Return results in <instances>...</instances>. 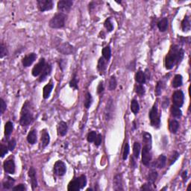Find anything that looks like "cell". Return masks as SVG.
<instances>
[{
	"label": "cell",
	"mask_w": 191,
	"mask_h": 191,
	"mask_svg": "<svg viewBox=\"0 0 191 191\" xmlns=\"http://www.w3.org/2000/svg\"><path fill=\"white\" fill-rule=\"evenodd\" d=\"M102 134H97V136H96L95 140H94V143H95L96 146H100V144L102 143Z\"/></svg>",
	"instance_id": "cell-52"
},
{
	"label": "cell",
	"mask_w": 191,
	"mask_h": 191,
	"mask_svg": "<svg viewBox=\"0 0 191 191\" xmlns=\"http://www.w3.org/2000/svg\"><path fill=\"white\" fill-rule=\"evenodd\" d=\"M129 151H130L129 144H128V143H126L124 146V150H123V158L124 160H126L128 158V154H129Z\"/></svg>",
	"instance_id": "cell-47"
},
{
	"label": "cell",
	"mask_w": 191,
	"mask_h": 191,
	"mask_svg": "<svg viewBox=\"0 0 191 191\" xmlns=\"http://www.w3.org/2000/svg\"><path fill=\"white\" fill-rule=\"evenodd\" d=\"M14 182H15V181L13 178H10V177H7V179L5 181H4V182H3V187H4V189L9 190V189L12 188V187H13Z\"/></svg>",
	"instance_id": "cell-38"
},
{
	"label": "cell",
	"mask_w": 191,
	"mask_h": 191,
	"mask_svg": "<svg viewBox=\"0 0 191 191\" xmlns=\"http://www.w3.org/2000/svg\"><path fill=\"white\" fill-rule=\"evenodd\" d=\"M182 83H183L182 76L179 74L175 75V77H174L173 79V81H172V87H173L174 88H178L182 85Z\"/></svg>",
	"instance_id": "cell-27"
},
{
	"label": "cell",
	"mask_w": 191,
	"mask_h": 191,
	"mask_svg": "<svg viewBox=\"0 0 191 191\" xmlns=\"http://www.w3.org/2000/svg\"><path fill=\"white\" fill-rule=\"evenodd\" d=\"M0 101H1V114H3V113H4V111L6 110L7 105H6L5 102L3 100V99H0Z\"/></svg>",
	"instance_id": "cell-54"
},
{
	"label": "cell",
	"mask_w": 191,
	"mask_h": 191,
	"mask_svg": "<svg viewBox=\"0 0 191 191\" xmlns=\"http://www.w3.org/2000/svg\"><path fill=\"white\" fill-rule=\"evenodd\" d=\"M68 190L69 191H79L81 190L80 185H79L78 178H75L73 181H70L68 184Z\"/></svg>",
	"instance_id": "cell-23"
},
{
	"label": "cell",
	"mask_w": 191,
	"mask_h": 191,
	"mask_svg": "<svg viewBox=\"0 0 191 191\" xmlns=\"http://www.w3.org/2000/svg\"><path fill=\"white\" fill-rule=\"evenodd\" d=\"M89 190H93V189H91V188H88V189H87V191H89Z\"/></svg>",
	"instance_id": "cell-59"
},
{
	"label": "cell",
	"mask_w": 191,
	"mask_h": 191,
	"mask_svg": "<svg viewBox=\"0 0 191 191\" xmlns=\"http://www.w3.org/2000/svg\"><path fill=\"white\" fill-rule=\"evenodd\" d=\"M59 67H61V69L62 70H64V69L66 67V61H64V59H61L60 61H59Z\"/></svg>",
	"instance_id": "cell-56"
},
{
	"label": "cell",
	"mask_w": 191,
	"mask_h": 191,
	"mask_svg": "<svg viewBox=\"0 0 191 191\" xmlns=\"http://www.w3.org/2000/svg\"><path fill=\"white\" fill-rule=\"evenodd\" d=\"M179 158V153H178V152H176V151H174L173 152H172V155L170 156V158H169V166H171V165L173 164L174 163H175V161H176L177 159Z\"/></svg>",
	"instance_id": "cell-42"
},
{
	"label": "cell",
	"mask_w": 191,
	"mask_h": 191,
	"mask_svg": "<svg viewBox=\"0 0 191 191\" xmlns=\"http://www.w3.org/2000/svg\"><path fill=\"white\" fill-rule=\"evenodd\" d=\"M37 3L38 9L41 12L52 10L54 6V3L52 0H37Z\"/></svg>",
	"instance_id": "cell-7"
},
{
	"label": "cell",
	"mask_w": 191,
	"mask_h": 191,
	"mask_svg": "<svg viewBox=\"0 0 191 191\" xmlns=\"http://www.w3.org/2000/svg\"><path fill=\"white\" fill-rule=\"evenodd\" d=\"M78 83H79V79H77V77H76V73H75L74 74H73L71 81L70 82V86L71 87V88H74V89L78 90L79 89Z\"/></svg>",
	"instance_id": "cell-40"
},
{
	"label": "cell",
	"mask_w": 191,
	"mask_h": 191,
	"mask_svg": "<svg viewBox=\"0 0 191 191\" xmlns=\"http://www.w3.org/2000/svg\"><path fill=\"white\" fill-rule=\"evenodd\" d=\"M178 128H179V123L177 120H172L169 122V129L171 133L172 134H175L178 131Z\"/></svg>",
	"instance_id": "cell-29"
},
{
	"label": "cell",
	"mask_w": 191,
	"mask_h": 191,
	"mask_svg": "<svg viewBox=\"0 0 191 191\" xmlns=\"http://www.w3.org/2000/svg\"><path fill=\"white\" fill-rule=\"evenodd\" d=\"M16 140H15V139H12V140H10V141L8 142V146H7V147H8V149L10 151H13V149H15V147H16Z\"/></svg>",
	"instance_id": "cell-50"
},
{
	"label": "cell",
	"mask_w": 191,
	"mask_h": 191,
	"mask_svg": "<svg viewBox=\"0 0 191 191\" xmlns=\"http://www.w3.org/2000/svg\"><path fill=\"white\" fill-rule=\"evenodd\" d=\"M41 144L43 147H46L50 142V137L48 131L46 129H43L41 131Z\"/></svg>",
	"instance_id": "cell-18"
},
{
	"label": "cell",
	"mask_w": 191,
	"mask_h": 191,
	"mask_svg": "<svg viewBox=\"0 0 191 191\" xmlns=\"http://www.w3.org/2000/svg\"><path fill=\"white\" fill-rule=\"evenodd\" d=\"M157 178H158V172L155 170H152L149 172V175H148V182L153 184L155 182V181H156Z\"/></svg>",
	"instance_id": "cell-33"
},
{
	"label": "cell",
	"mask_w": 191,
	"mask_h": 191,
	"mask_svg": "<svg viewBox=\"0 0 191 191\" xmlns=\"http://www.w3.org/2000/svg\"><path fill=\"white\" fill-rule=\"evenodd\" d=\"M140 144L138 142H135L134 143V146H133V154H134V157L135 158H138L140 156Z\"/></svg>",
	"instance_id": "cell-36"
},
{
	"label": "cell",
	"mask_w": 191,
	"mask_h": 191,
	"mask_svg": "<svg viewBox=\"0 0 191 191\" xmlns=\"http://www.w3.org/2000/svg\"><path fill=\"white\" fill-rule=\"evenodd\" d=\"M67 15L64 13H58L55 15L49 21V26L52 28H61L65 25V21L67 19Z\"/></svg>",
	"instance_id": "cell-3"
},
{
	"label": "cell",
	"mask_w": 191,
	"mask_h": 191,
	"mask_svg": "<svg viewBox=\"0 0 191 191\" xmlns=\"http://www.w3.org/2000/svg\"><path fill=\"white\" fill-rule=\"evenodd\" d=\"M149 119L151 125L155 128H159L160 126V115L158 114L157 105H154L152 110L149 112Z\"/></svg>",
	"instance_id": "cell-4"
},
{
	"label": "cell",
	"mask_w": 191,
	"mask_h": 191,
	"mask_svg": "<svg viewBox=\"0 0 191 191\" xmlns=\"http://www.w3.org/2000/svg\"><path fill=\"white\" fill-rule=\"evenodd\" d=\"M146 77L145 73L141 70H139L137 73L135 74V81L139 83L140 85H143L146 83Z\"/></svg>",
	"instance_id": "cell-22"
},
{
	"label": "cell",
	"mask_w": 191,
	"mask_h": 191,
	"mask_svg": "<svg viewBox=\"0 0 191 191\" xmlns=\"http://www.w3.org/2000/svg\"><path fill=\"white\" fill-rule=\"evenodd\" d=\"M143 142L144 146H147L151 149L152 148V135L149 133L144 132L143 134Z\"/></svg>",
	"instance_id": "cell-25"
},
{
	"label": "cell",
	"mask_w": 191,
	"mask_h": 191,
	"mask_svg": "<svg viewBox=\"0 0 191 191\" xmlns=\"http://www.w3.org/2000/svg\"><path fill=\"white\" fill-rule=\"evenodd\" d=\"M113 184H114V190H123V178H122V175L118 174L114 176V180H113Z\"/></svg>",
	"instance_id": "cell-15"
},
{
	"label": "cell",
	"mask_w": 191,
	"mask_h": 191,
	"mask_svg": "<svg viewBox=\"0 0 191 191\" xmlns=\"http://www.w3.org/2000/svg\"><path fill=\"white\" fill-rule=\"evenodd\" d=\"M151 149L147 146H143V151H142V163L145 166H148L152 160V154L150 152Z\"/></svg>",
	"instance_id": "cell-11"
},
{
	"label": "cell",
	"mask_w": 191,
	"mask_h": 191,
	"mask_svg": "<svg viewBox=\"0 0 191 191\" xmlns=\"http://www.w3.org/2000/svg\"><path fill=\"white\" fill-rule=\"evenodd\" d=\"M12 190L13 191H25L26 190V187H25V184H19L18 185L15 186L12 188Z\"/></svg>",
	"instance_id": "cell-49"
},
{
	"label": "cell",
	"mask_w": 191,
	"mask_h": 191,
	"mask_svg": "<svg viewBox=\"0 0 191 191\" xmlns=\"http://www.w3.org/2000/svg\"><path fill=\"white\" fill-rule=\"evenodd\" d=\"M117 85V79H116V77L114 76H112L111 78H110L109 80V84H108V89L110 91H114V90L116 89Z\"/></svg>",
	"instance_id": "cell-39"
},
{
	"label": "cell",
	"mask_w": 191,
	"mask_h": 191,
	"mask_svg": "<svg viewBox=\"0 0 191 191\" xmlns=\"http://www.w3.org/2000/svg\"><path fill=\"white\" fill-rule=\"evenodd\" d=\"M184 50L179 48L177 45H174L171 47L169 53L166 55L165 58V67L167 70H171L174 66L178 64L184 58Z\"/></svg>",
	"instance_id": "cell-1"
},
{
	"label": "cell",
	"mask_w": 191,
	"mask_h": 191,
	"mask_svg": "<svg viewBox=\"0 0 191 191\" xmlns=\"http://www.w3.org/2000/svg\"><path fill=\"white\" fill-rule=\"evenodd\" d=\"M13 123L10 121L7 122V123H5V126H4V134H5V136L9 137V136L11 134V133L13 132Z\"/></svg>",
	"instance_id": "cell-32"
},
{
	"label": "cell",
	"mask_w": 191,
	"mask_h": 191,
	"mask_svg": "<svg viewBox=\"0 0 191 191\" xmlns=\"http://www.w3.org/2000/svg\"><path fill=\"white\" fill-rule=\"evenodd\" d=\"M67 130H68V126L65 122L61 121L59 123L58 126V134L61 136L66 135L67 133Z\"/></svg>",
	"instance_id": "cell-21"
},
{
	"label": "cell",
	"mask_w": 191,
	"mask_h": 191,
	"mask_svg": "<svg viewBox=\"0 0 191 191\" xmlns=\"http://www.w3.org/2000/svg\"><path fill=\"white\" fill-rule=\"evenodd\" d=\"M56 49L64 55H72L76 52V49L67 42L58 43V45L56 46Z\"/></svg>",
	"instance_id": "cell-5"
},
{
	"label": "cell",
	"mask_w": 191,
	"mask_h": 191,
	"mask_svg": "<svg viewBox=\"0 0 191 191\" xmlns=\"http://www.w3.org/2000/svg\"><path fill=\"white\" fill-rule=\"evenodd\" d=\"M102 55H103V58L106 61H108L110 60V58L111 57V49L109 46L103 48V49H102Z\"/></svg>",
	"instance_id": "cell-34"
},
{
	"label": "cell",
	"mask_w": 191,
	"mask_h": 191,
	"mask_svg": "<svg viewBox=\"0 0 191 191\" xmlns=\"http://www.w3.org/2000/svg\"><path fill=\"white\" fill-rule=\"evenodd\" d=\"M184 95L182 91H176L174 92V94H172V102H173V105L178 107V108H181L184 105Z\"/></svg>",
	"instance_id": "cell-6"
},
{
	"label": "cell",
	"mask_w": 191,
	"mask_h": 191,
	"mask_svg": "<svg viewBox=\"0 0 191 191\" xmlns=\"http://www.w3.org/2000/svg\"><path fill=\"white\" fill-rule=\"evenodd\" d=\"M163 88V83L161 81H159L157 84L156 88H155V94L157 96H160L162 93V90Z\"/></svg>",
	"instance_id": "cell-45"
},
{
	"label": "cell",
	"mask_w": 191,
	"mask_h": 191,
	"mask_svg": "<svg viewBox=\"0 0 191 191\" xmlns=\"http://www.w3.org/2000/svg\"><path fill=\"white\" fill-rule=\"evenodd\" d=\"M28 177L30 178L31 184V188L32 190H34L37 187V180L36 176V171H35L34 168L31 167L28 170Z\"/></svg>",
	"instance_id": "cell-16"
},
{
	"label": "cell",
	"mask_w": 191,
	"mask_h": 191,
	"mask_svg": "<svg viewBox=\"0 0 191 191\" xmlns=\"http://www.w3.org/2000/svg\"><path fill=\"white\" fill-rule=\"evenodd\" d=\"M3 167H4V171L7 173L9 174H14L15 172V163L14 160L10 159L7 160L3 163Z\"/></svg>",
	"instance_id": "cell-12"
},
{
	"label": "cell",
	"mask_w": 191,
	"mask_h": 191,
	"mask_svg": "<svg viewBox=\"0 0 191 191\" xmlns=\"http://www.w3.org/2000/svg\"><path fill=\"white\" fill-rule=\"evenodd\" d=\"M170 111L172 115L174 117H175V118H180L182 116V111H181V110L180 109V108H178V107L175 106V105H172L171 107Z\"/></svg>",
	"instance_id": "cell-30"
},
{
	"label": "cell",
	"mask_w": 191,
	"mask_h": 191,
	"mask_svg": "<svg viewBox=\"0 0 191 191\" xmlns=\"http://www.w3.org/2000/svg\"><path fill=\"white\" fill-rule=\"evenodd\" d=\"M168 25H169V22H168V19L166 17L160 19L159 22H158V29H159L160 31L161 32L166 31L168 28Z\"/></svg>",
	"instance_id": "cell-24"
},
{
	"label": "cell",
	"mask_w": 191,
	"mask_h": 191,
	"mask_svg": "<svg viewBox=\"0 0 191 191\" xmlns=\"http://www.w3.org/2000/svg\"><path fill=\"white\" fill-rule=\"evenodd\" d=\"M27 141L30 143V144L33 145L37 142V131L36 130H31L29 133H28V136H27Z\"/></svg>",
	"instance_id": "cell-28"
},
{
	"label": "cell",
	"mask_w": 191,
	"mask_h": 191,
	"mask_svg": "<svg viewBox=\"0 0 191 191\" xmlns=\"http://www.w3.org/2000/svg\"><path fill=\"white\" fill-rule=\"evenodd\" d=\"M104 91V84L103 82H101L99 83V85H98V88H97V93L99 94H101L102 92Z\"/></svg>",
	"instance_id": "cell-55"
},
{
	"label": "cell",
	"mask_w": 191,
	"mask_h": 191,
	"mask_svg": "<svg viewBox=\"0 0 191 191\" xmlns=\"http://www.w3.org/2000/svg\"><path fill=\"white\" fill-rule=\"evenodd\" d=\"M53 88H54V84L52 83V81L51 80L49 83L46 85L43 88V96L44 99H46L49 97Z\"/></svg>",
	"instance_id": "cell-19"
},
{
	"label": "cell",
	"mask_w": 191,
	"mask_h": 191,
	"mask_svg": "<svg viewBox=\"0 0 191 191\" xmlns=\"http://www.w3.org/2000/svg\"><path fill=\"white\" fill-rule=\"evenodd\" d=\"M104 25H105V28H106L107 31L108 32H111L114 30V25H113L112 22H111V18H108V19L105 20Z\"/></svg>",
	"instance_id": "cell-43"
},
{
	"label": "cell",
	"mask_w": 191,
	"mask_h": 191,
	"mask_svg": "<svg viewBox=\"0 0 191 191\" xmlns=\"http://www.w3.org/2000/svg\"><path fill=\"white\" fill-rule=\"evenodd\" d=\"M152 184H150V183L148 182L147 184H143V186H142L141 187H140V190H152Z\"/></svg>",
	"instance_id": "cell-53"
},
{
	"label": "cell",
	"mask_w": 191,
	"mask_h": 191,
	"mask_svg": "<svg viewBox=\"0 0 191 191\" xmlns=\"http://www.w3.org/2000/svg\"><path fill=\"white\" fill-rule=\"evenodd\" d=\"M181 28L184 32H187L190 30V21L189 16H185L184 19L181 22Z\"/></svg>",
	"instance_id": "cell-26"
},
{
	"label": "cell",
	"mask_w": 191,
	"mask_h": 191,
	"mask_svg": "<svg viewBox=\"0 0 191 191\" xmlns=\"http://www.w3.org/2000/svg\"><path fill=\"white\" fill-rule=\"evenodd\" d=\"M8 147L6 146H4V145L3 144H1V158H4V155H6V154L7 153V152H8Z\"/></svg>",
	"instance_id": "cell-51"
},
{
	"label": "cell",
	"mask_w": 191,
	"mask_h": 191,
	"mask_svg": "<svg viewBox=\"0 0 191 191\" xmlns=\"http://www.w3.org/2000/svg\"><path fill=\"white\" fill-rule=\"evenodd\" d=\"M36 58H37V55L35 54V53L34 52L30 53V54L27 55H25V57L22 58V65H23V67H30V66L34 63V61L36 60Z\"/></svg>",
	"instance_id": "cell-14"
},
{
	"label": "cell",
	"mask_w": 191,
	"mask_h": 191,
	"mask_svg": "<svg viewBox=\"0 0 191 191\" xmlns=\"http://www.w3.org/2000/svg\"><path fill=\"white\" fill-rule=\"evenodd\" d=\"M166 158L164 155H160L156 161V166L159 169L163 168L166 165Z\"/></svg>",
	"instance_id": "cell-31"
},
{
	"label": "cell",
	"mask_w": 191,
	"mask_h": 191,
	"mask_svg": "<svg viewBox=\"0 0 191 191\" xmlns=\"http://www.w3.org/2000/svg\"><path fill=\"white\" fill-rule=\"evenodd\" d=\"M54 173L55 175H58V176H63L65 175L66 172H67V166L66 164L61 160H58L54 165Z\"/></svg>",
	"instance_id": "cell-8"
},
{
	"label": "cell",
	"mask_w": 191,
	"mask_h": 191,
	"mask_svg": "<svg viewBox=\"0 0 191 191\" xmlns=\"http://www.w3.org/2000/svg\"><path fill=\"white\" fill-rule=\"evenodd\" d=\"M52 65L50 64H46V67L44 68V70H43V72L41 73V74L40 75V78H39V82H43L46 79V77L48 76H49L51 74L52 72Z\"/></svg>",
	"instance_id": "cell-17"
},
{
	"label": "cell",
	"mask_w": 191,
	"mask_h": 191,
	"mask_svg": "<svg viewBox=\"0 0 191 191\" xmlns=\"http://www.w3.org/2000/svg\"><path fill=\"white\" fill-rule=\"evenodd\" d=\"M187 171H185V172H184L182 173V175H181V177H182L183 179L186 180V178H187Z\"/></svg>",
	"instance_id": "cell-58"
},
{
	"label": "cell",
	"mask_w": 191,
	"mask_h": 191,
	"mask_svg": "<svg viewBox=\"0 0 191 191\" xmlns=\"http://www.w3.org/2000/svg\"><path fill=\"white\" fill-rule=\"evenodd\" d=\"M73 6V1L70 0H61L58 2V10L61 11V13L69 12Z\"/></svg>",
	"instance_id": "cell-10"
},
{
	"label": "cell",
	"mask_w": 191,
	"mask_h": 191,
	"mask_svg": "<svg viewBox=\"0 0 191 191\" xmlns=\"http://www.w3.org/2000/svg\"><path fill=\"white\" fill-rule=\"evenodd\" d=\"M96 136H97V134L95 131H92L88 134V137H87V140H88V142L90 143H92V142H94L95 140Z\"/></svg>",
	"instance_id": "cell-46"
},
{
	"label": "cell",
	"mask_w": 191,
	"mask_h": 191,
	"mask_svg": "<svg viewBox=\"0 0 191 191\" xmlns=\"http://www.w3.org/2000/svg\"><path fill=\"white\" fill-rule=\"evenodd\" d=\"M135 92L137 93V94L140 96H143L145 94L146 91H145L144 87H143L142 85H140V84H139L138 85H137V86L135 87Z\"/></svg>",
	"instance_id": "cell-44"
},
{
	"label": "cell",
	"mask_w": 191,
	"mask_h": 191,
	"mask_svg": "<svg viewBox=\"0 0 191 191\" xmlns=\"http://www.w3.org/2000/svg\"><path fill=\"white\" fill-rule=\"evenodd\" d=\"M114 111V104H113L112 99H110L108 101L106 105V108L105 110V118L106 120H109L111 118Z\"/></svg>",
	"instance_id": "cell-13"
},
{
	"label": "cell",
	"mask_w": 191,
	"mask_h": 191,
	"mask_svg": "<svg viewBox=\"0 0 191 191\" xmlns=\"http://www.w3.org/2000/svg\"><path fill=\"white\" fill-rule=\"evenodd\" d=\"M33 119L31 103L29 101H26L22 106V110H21L19 123L22 126H27L31 124V122L33 121Z\"/></svg>",
	"instance_id": "cell-2"
},
{
	"label": "cell",
	"mask_w": 191,
	"mask_h": 191,
	"mask_svg": "<svg viewBox=\"0 0 191 191\" xmlns=\"http://www.w3.org/2000/svg\"><path fill=\"white\" fill-rule=\"evenodd\" d=\"M93 102V97L91 96V94L89 92H87L85 94V106L87 109L90 108V107L91 106Z\"/></svg>",
	"instance_id": "cell-35"
},
{
	"label": "cell",
	"mask_w": 191,
	"mask_h": 191,
	"mask_svg": "<svg viewBox=\"0 0 191 191\" xmlns=\"http://www.w3.org/2000/svg\"><path fill=\"white\" fill-rule=\"evenodd\" d=\"M46 67V61L43 58L40 59L39 62L36 64V65L34 67V68L32 69V76L36 77V76H40L41 74V73L43 72V70H44Z\"/></svg>",
	"instance_id": "cell-9"
},
{
	"label": "cell",
	"mask_w": 191,
	"mask_h": 191,
	"mask_svg": "<svg viewBox=\"0 0 191 191\" xmlns=\"http://www.w3.org/2000/svg\"><path fill=\"white\" fill-rule=\"evenodd\" d=\"M131 167L133 168H136V166H137V165H136V161L135 160H134V158L133 156L131 157Z\"/></svg>",
	"instance_id": "cell-57"
},
{
	"label": "cell",
	"mask_w": 191,
	"mask_h": 191,
	"mask_svg": "<svg viewBox=\"0 0 191 191\" xmlns=\"http://www.w3.org/2000/svg\"><path fill=\"white\" fill-rule=\"evenodd\" d=\"M78 181H79L81 189H83L84 187L87 185V178L85 175H80V176L78 178Z\"/></svg>",
	"instance_id": "cell-41"
},
{
	"label": "cell",
	"mask_w": 191,
	"mask_h": 191,
	"mask_svg": "<svg viewBox=\"0 0 191 191\" xmlns=\"http://www.w3.org/2000/svg\"><path fill=\"white\" fill-rule=\"evenodd\" d=\"M7 55V50L6 49V47L4 46V44L1 43V46H0V58H2L4 56Z\"/></svg>",
	"instance_id": "cell-48"
},
{
	"label": "cell",
	"mask_w": 191,
	"mask_h": 191,
	"mask_svg": "<svg viewBox=\"0 0 191 191\" xmlns=\"http://www.w3.org/2000/svg\"><path fill=\"white\" fill-rule=\"evenodd\" d=\"M131 110L134 114H137L140 111V105L138 102L135 99H133L131 102Z\"/></svg>",
	"instance_id": "cell-37"
},
{
	"label": "cell",
	"mask_w": 191,
	"mask_h": 191,
	"mask_svg": "<svg viewBox=\"0 0 191 191\" xmlns=\"http://www.w3.org/2000/svg\"><path fill=\"white\" fill-rule=\"evenodd\" d=\"M107 61H108L105 60L103 57L99 58V61H98L97 69L100 75H103L104 73H105V70H106L107 69Z\"/></svg>",
	"instance_id": "cell-20"
}]
</instances>
